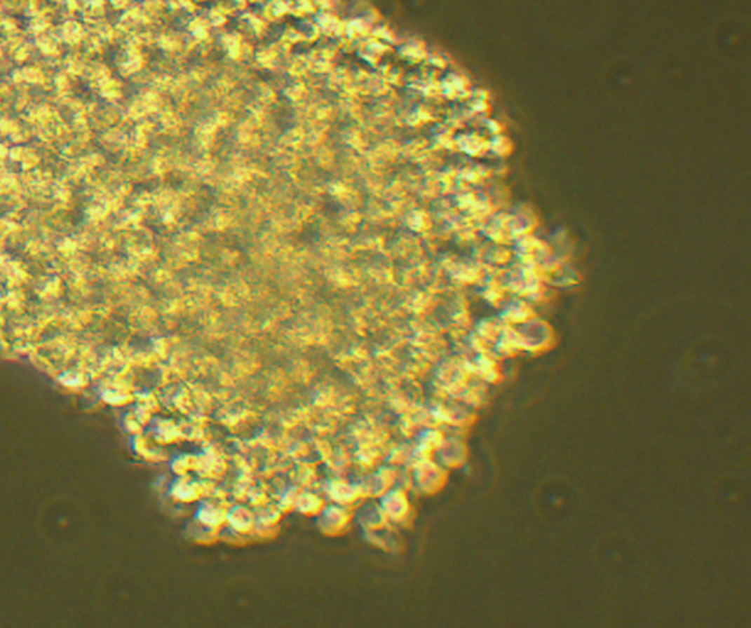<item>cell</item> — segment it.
<instances>
[{"label":"cell","mask_w":751,"mask_h":628,"mask_svg":"<svg viewBox=\"0 0 751 628\" xmlns=\"http://www.w3.org/2000/svg\"><path fill=\"white\" fill-rule=\"evenodd\" d=\"M349 512L341 505H332L323 508L317 514V526L325 535L337 536L344 533L349 524Z\"/></svg>","instance_id":"1"},{"label":"cell","mask_w":751,"mask_h":628,"mask_svg":"<svg viewBox=\"0 0 751 628\" xmlns=\"http://www.w3.org/2000/svg\"><path fill=\"white\" fill-rule=\"evenodd\" d=\"M226 524L229 528L241 533V535H248V533L254 531L255 515L248 508L236 505L228 510Z\"/></svg>","instance_id":"2"},{"label":"cell","mask_w":751,"mask_h":628,"mask_svg":"<svg viewBox=\"0 0 751 628\" xmlns=\"http://www.w3.org/2000/svg\"><path fill=\"white\" fill-rule=\"evenodd\" d=\"M226 515H228L226 508H223L220 504H216V502L207 500V502H203V504L198 507L197 514H196V520L207 526L220 528L222 526L226 524Z\"/></svg>","instance_id":"3"},{"label":"cell","mask_w":751,"mask_h":628,"mask_svg":"<svg viewBox=\"0 0 751 628\" xmlns=\"http://www.w3.org/2000/svg\"><path fill=\"white\" fill-rule=\"evenodd\" d=\"M380 508L391 520L399 521L402 520L404 515L407 514V499L401 495V492L385 493L383 495Z\"/></svg>","instance_id":"4"},{"label":"cell","mask_w":751,"mask_h":628,"mask_svg":"<svg viewBox=\"0 0 751 628\" xmlns=\"http://www.w3.org/2000/svg\"><path fill=\"white\" fill-rule=\"evenodd\" d=\"M295 508L304 515H317L325 508V505H323V499L320 496L311 492H306V493L298 495Z\"/></svg>","instance_id":"5"},{"label":"cell","mask_w":751,"mask_h":628,"mask_svg":"<svg viewBox=\"0 0 751 628\" xmlns=\"http://www.w3.org/2000/svg\"><path fill=\"white\" fill-rule=\"evenodd\" d=\"M327 495L338 504H351L357 498V491L351 484L333 482L327 486Z\"/></svg>","instance_id":"6"},{"label":"cell","mask_w":751,"mask_h":628,"mask_svg":"<svg viewBox=\"0 0 751 628\" xmlns=\"http://www.w3.org/2000/svg\"><path fill=\"white\" fill-rule=\"evenodd\" d=\"M219 530L220 528L207 526L198 520H196V523H193L189 527L191 536H193L196 542H200V543H213L219 538Z\"/></svg>","instance_id":"7"}]
</instances>
